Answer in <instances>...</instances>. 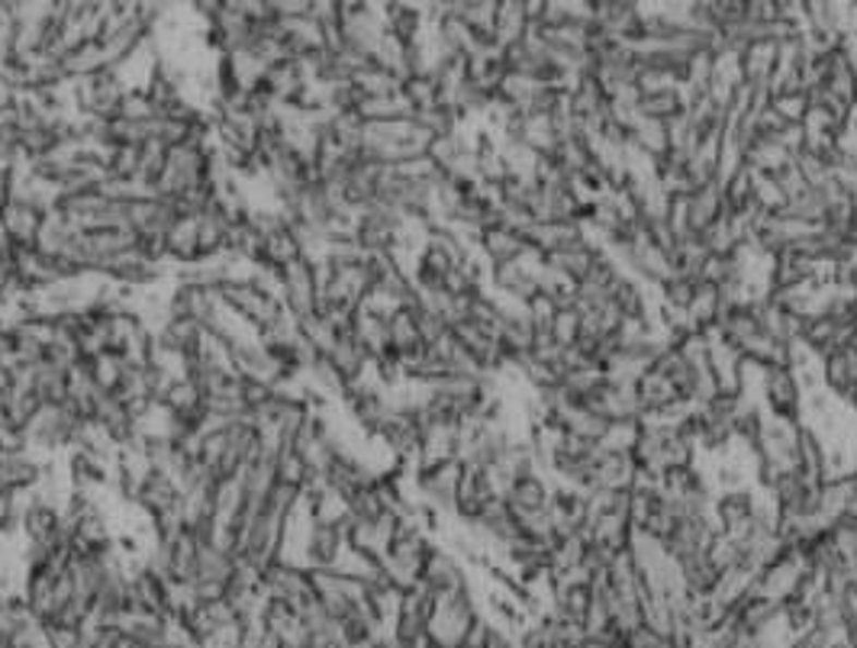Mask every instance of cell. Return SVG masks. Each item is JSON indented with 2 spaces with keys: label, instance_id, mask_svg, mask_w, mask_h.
<instances>
[{
  "label": "cell",
  "instance_id": "obj_12",
  "mask_svg": "<svg viewBox=\"0 0 857 648\" xmlns=\"http://www.w3.org/2000/svg\"><path fill=\"white\" fill-rule=\"evenodd\" d=\"M20 516H23V506H16V494L0 491V536L16 532L20 529Z\"/></svg>",
  "mask_w": 857,
  "mask_h": 648
},
{
  "label": "cell",
  "instance_id": "obj_4",
  "mask_svg": "<svg viewBox=\"0 0 857 648\" xmlns=\"http://www.w3.org/2000/svg\"><path fill=\"white\" fill-rule=\"evenodd\" d=\"M184 504V494L181 488L174 484L171 475L165 471H155V468H145L143 484H140V497H136V506L143 509L148 519H155L158 513H168L174 506Z\"/></svg>",
  "mask_w": 857,
  "mask_h": 648
},
{
  "label": "cell",
  "instance_id": "obj_7",
  "mask_svg": "<svg viewBox=\"0 0 857 648\" xmlns=\"http://www.w3.org/2000/svg\"><path fill=\"white\" fill-rule=\"evenodd\" d=\"M33 394L43 400V407H65L72 397L69 368H59L52 361H43L39 368H33Z\"/></svg>",
  "mask_w": 857,
  "mask_h": 648
},
{
  "label": "cell",
  "instance_id": "obj_2",
  "mask_svg": "<svg viewBox=\"0 0 857 648\" xmlns=\"http://www.w3.org/2000/svg\"><path fill=\"white\" fill-rule=\"evenodd\" d=\"M59 526H62V506H56L52 501H46L43 494L33 491L29 501L23 504V516H20V529H23L26 542H43V545L56 549Z\"/></svg>",
  "mask_w": 857,
  "mask_h": 648
},
{
  "label": "cell",
  "instance_id": "obj_5",
  "mask_svg": "<svg viewBox=\"0 0 857 648\" xmlns=\"http://www.w3.org/2000/svg\"><path fill=\"white\" fill-rule=\"evenodd\" d=\"M46 478V465L36 461L29 452H10L0 458V491L10 494H33Z\"/></svg>",
  "mask_w": 857,
  "mask_h": 648
},
{
  "label": "cell",
  "instance_id": "obj_11",
  "mask_svg": "<svg viewBox=\"0 0 857 648\" xmlns=\"http://www.w3.org/2000/svg\"><path fill=\"white\" fill-rule=\"evenodd\" d=\"M239 397H242L249 417H255L258 410H265L278 397V387L268 384V381H258V377H239Z\"/></svg>",
  "mask_w": 857,
  "mask_h": 648
},
{
  "label": "cell",
  "instance_id": "obj_6",
  "mask_svg": "<svg viewBox=\"0 0 857 648\" xmlns=\"http://www.w3.org/2000/svg\"><path fill=\"white\" fill-rule=\"evenodd\" d=\"M59 62H62V69L69 72L72 81H87V77H94V74L107 72L104 43H97V39H90V36H84V33H77L72 43L65 46V52L59 56Z\"/></svg>",
  "mask_w": 857,
  "mask_h": 648
},
{
  "label": "cell",
  "instance_id": "obj_3",
  "mask_svg": "<svg viewBox=\"0 0 857 648\" xmlns=\"http://www.w3.org/2000/svg\"><path fill=\"white\" fill-rule=\"evenodd\" d=\"M342 532L336 523H310L303 532V568L310 572H329L339 562Z\"/></svg>",
  "mask_w": 857,
  "mask_h": 648
},
{
  "label": "cell",
  "instance_id": "obj_9",
  "mask_svg": "<svg viewBox=\"0 0 857 648\" xmlns=\"http://www.w3.org/2000/svg\"><path fill=\"white\" fill-rule=\"evenodd\" d=\"M326 361L333 364V371L339 374V381H342V384L355 381L358 371H361V349H358V336L336 339V346L326 352Z\"/></svg>",
  "mask_w": 857,
  "mask_h": 648
},
{
  "label": "cell",
  "instance_id": "obj_1",
  "mask_svg": "<svg viewBox=\"0 0 857 648\" xmlns=\"http://www.w3.org/2000/svg\"><path fill=\"white\" fill-rule=\"evenodd\" d=\"M275 278H278V297H281L287 316H290L293 323H300V320H306V316L316 313V307H319V290H316V281H313V255H306L303 262L290 265V268H285V272L275 275Z\"/></svg>",
  "mask_w": 857,
  "mask_h": 648
},
{
  "label": "cell",
  "instance_id": "obj_8",
  "mask_svg": "<svg viewBox=\"0 0 857 648\" xmlns=\"http://www.w3.org/2000/svg\"><path fill=\"white\" fill-rule=\"evenodd\" d=\"M110 478H113V468H110L104 458H97V455H90V452H77V448L69 452V481H72V491L104 488V484H110Z\"/></svg>",
  "mask_w": 857,
  "mask_h": 648
},
{
  "label": "cell",
  "instance_id": "obj_13",
  "mask_svg": "<svg viewBox=\"0 0 857 648\" xmlns=\"http://www.w3.org/2000/svg\"><path fill=\"white\" fill-rule=\"evenodd\" d=\"M13 391H16L13 371H10V364H3V361H0V394H13Z\"/></svg>",
  "mask_w": 857,
  "mask_h": 648
},
{
  "label": "cell",
  "instance_id": "obj_10",
  "mask_svg": "<svg viewBox=\"0 0 857 648\" xmlns=\"http://www.w3.org/2000/svg\"><path fill=\"white\" fill-rule=\"evenodd\" d=\"M140 165H143V148H136V145H120V148L107 152V178L140 181Z\"/></svg>",
  "mask_w": 857,
  "mask_h": 648
}]
</instances>
